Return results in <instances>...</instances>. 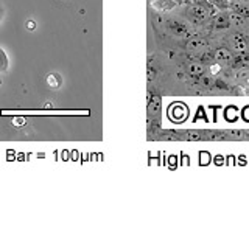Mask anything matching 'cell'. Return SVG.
<instances>
[{
	"mask_svg": "<svg viewBox=\"0 0 249 233\" xmlns=\"http://www.w3.org/2000/svg\"><path fill=\"white\" fill-rule=\"evenodd\" d=\"M229 49L233 51V53H237V54H243L248 51V37L245 34H241V33H233L231 34L229 37Z\"/></svg>",
	"mask_w": 249,
	"mask_h": 233,
	"instance_id": "cell-3",
	"label": "cell"
},
{
	"mask_svg": "<svg viewBox=\"0 0 249 233\" xmlns=\"http://www.w3.org/2000/svg\"><path fill=\"white\" fill-rule=\"evenodd\" d=\"M25 28H27L28 31H35V30H36V22H35L33 19H28V20L25 22Z\"/></svg>",
	"mask_w": 249,
	"mask_h": 233,
	"instance_id": "cell-11",
	"label": "cell"
},
{
	"mask_svg": "<svg viewBox=\"0 0 249 233\" xmlns=\"http://www.w3.org/2000/svg\"><path fill=\"white\" fill-rule=\"evenodd\" d=\"M237 2H243V3H249V0H237Z\"/></svg>",
	"mask_w": 249,
	"mask_h": 233,
	"instance_id": "cell-16",
	"label": "cell"
},
{
	"mask_svg": "<svg viewBox=\"0 0 249 233\" xmlns=\"http://www.w3.org/2000/svg\"><path fill=\"white\" fill-rule=\"evenodd\" d=\"M184 67H185V72L189 73L192 78H201L207 70L204 62H201L199 59H193V58L189 62H185Z\"/></svg>",
	"mask_w": 249,
	"mask_h": 233,
	"instance_id": "cell-5",
	"label": "cell"
},
{
	"mask_svg": "<svg viewBox=\"0 0 249 233\" xmlns=\"http://www.w3.org/2000/svg\"><path fill=\"white\" fill-rule=\"evenodd\" d=\"M2 17H3V10H2V6H0V22H2Z\"/></svg>",
	"mask_w": 249,
	"mask_h": 233,
	"instance_id": "cell-15",
	"label": "cell"
},
{
	"mask_svg": "<svg viewBox=\"0 0 249 233\" xmlns=\"http://www.w3.org/2000/svg\"><path fill=\"white\" fill-rule=\"evenodd\" d=\"M168 116L175 123H181L185 120V116H187V107L179 104V103H175L171 107H168Z\"/></svg>",
	"mask_w": 249,
	"mask_h": 233,
	"instance_id": "cell-6",
	"label": "cell"
},
{
	"mask_svg": "<svg viewBox=\"0 0 249 233\" xmlns=\"http://www.w3.org/2000/svg\"><path fill=\"white\" fill-rule=\"evenodd\" d=\"M213 6H216L218 10H229L231 8V2L229 0H209Z\"/></svg>",
	"mask_w": 249,
	"mask_h": 233,
	"instance_id": "cell-10",
	"label": "cell"
},
{
	"mask_svg": "<svg viewBox=\"0 0 249 233\" xmlns=\"http://www.w3.org/2000/svg\"><path fill=\"white\" fill-rule=\"evenodd\" d=\"M210 25L215 30H228L231 28V17L229 13L226 10H220L218 13H215L210 19Z\"/></svg>",
	"mask_w": 249,
	"mask_h": 233,
	"instance_id": "cell-4",
	"label": "cell"
},
{
	"mask_svg": "<svg viewBox=\"0 0 249 233\" xmlns=\"http://www.w3.org/2000/svg\"><path fill=\"white\" fill-rule=\"evenodd\" d=\"M10 68V59H8L6 51L0 47V73H6Z\"/></svg>",
	"mask_w": 249,
	"mask_h": 233,
	"instance_id": "cell-8",
	"label": "cell"
},
{
	"mask_svg": "<svg viewBox=\"0 0 249 233\" xmlns=\"http://www.w3.org/2000/svg\"><path fill=\"white\" fill-rule=\"evenodd\" d=\"M163 27L171 36L178 39H187L193 36L192 25L185 19H178V17H167L163 20Z\"/></svg>",
	"mask_w": 249,
	"mask_h": 233,
	"instance_id": "cell-2",
	"label": "cell"
},
{
	"mask_svg": "<svg viewBox=\"0 0 249 233\" xmlns=\"http://www.w3.org/2000/svg\"><path fill=\"white\" fill-rule=\"evenodd\" d=\"M175 5H187V0H171Z\"/></svg>",
	"mask_w": 249,
	"mask_h": 233,
	"instance_id": "cell-14",
	"label": "cell"
},
{
	"mask_svg": "<svg viewBox=\"0 0 249 233\" xmlns=\"http://www.w3.org/2000/svg\"><path fill=\"white\" fill-rule=\"evenodd\" d=\"M14 126L16 128H20V126H23V124H25V118H14Z\"/></svg>",
	"mask_w": 249,
	"mask_h": 233,
	"instance_id": "cell-12",
	"label": "cell"
},
{
	"mask_svg": "<svg viewBox=\"0 0 249 233\" xmlns=\"http://www.w3.org/2000/svg\"><path fill=\"white\" fill-rule=\"evenodd\" d=\"M213 14H215V6L209 0L202 3L185 5L182 11L184 19L189 20L192 25H204V23L210 22Z\"/></svg>",
	"mask_w": 249,
	"mask_h": 233,
	"instance_id": "cell-1",
	"label": "cell"
},
{
	"mask_svg": "<svg viewBox=\"0 0 249 233\" xmlns=\"http://www.w3.org/2000/svg\"><path fill=\"white\" fill-rule=\"evenodd\" d=\"M207 2V0H187V5H193V3H202Z\"/></svg>",
	"mask_w": 249,
	"mask_h": 233,
	"instance_id": "cell-13",
	"label": "cell"
},
{
	"mask_svg": "<svg viewBox=\"0 0 249 233\" xmlns=\"http://www.w3.org/2000/svg\"><path fill=\"white\" fill-rule=\"evenodd\" d=\"M212 56L213 61H220V62H231L233 58V53L229 47H220V49L212 50Z\"/></svg>",
	"mask_w": 249,
	"mask_h": 233,
	"instance_id": "cell-7",
	"label": "cell"
},
{
	"mask_svg": "<svg viewBox=\"0 0 249 233\" xmlns=\"http://www.w3.org/2000/svg\"><path fill=\"white\" fill-rule=\"evenodd\" d=\"M47 84H49V87H52V89H58V87H61L62 80H61L59 75L50 73L49 76H47Z\"/></svg>",
	"mask_w": 249,
	"mask_h": 233,
	"instance_id": "cell-9",
	"label": "cell"
}]
</instances>
